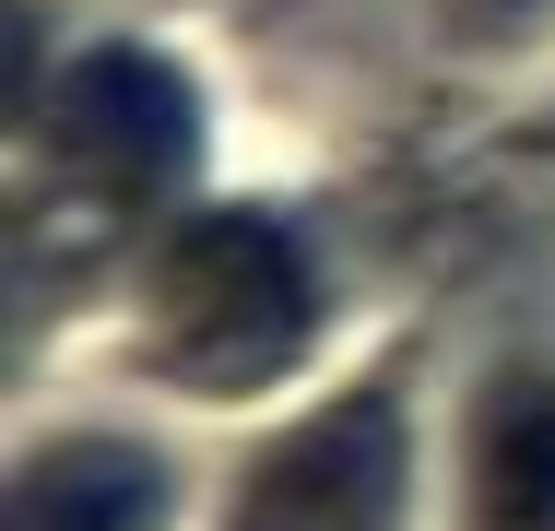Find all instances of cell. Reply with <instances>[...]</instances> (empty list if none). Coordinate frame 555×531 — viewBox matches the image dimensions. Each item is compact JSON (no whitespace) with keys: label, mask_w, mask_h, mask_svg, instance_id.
I'll use <instances>...</instances> for the list:
<instances>
[{"label":"cell","mask_w":555,"mask_h":531,"mask_svg":"<svg viewBox=\"0 0 555 531\" xmlns=\"http://www.w3.org/2000/svg\"><path fill=\"white\" fill-rule=\"evenodd\" d=\"M154 331H166V378L190 390H260L308 354L320 331V260L296 224L272 212H190L154 248Z\"/></svg>","instance_id":"1"},{"label":"cell","mask_w":555,"mask_h":531,"mask_svg":"<svg viewBox=\"0 0 555 531\" xmlns=\"http://www.w3.org/2000/svg\"><path fill=\"white\" fill-rule=\"evenodd\" d=\"M390 508H402V414L390 390H354L248 461L224 531H390Z\"/></svg>","instance_id":"2"},{"label":"cell","mask_w":555,"mask_h":531,"mask_svg":"<svg viewBox=\"0 0 555 531\" xmlns=\"http://www.w3.org/2000/svg\"><path fill=\"white\" fill-rule=\"evenodd\" d=\"M48 130L72 142L83 178L166 190V178L190 166V142H202V106H190V83H178L154 48H83L72 83H60V106H48Z\"/></svg>","instance_id":"3"},{"label":"cell","mask_w":555,"mask_h":531,"mask_svg":"<svg viewBox=\"0 0 555 531\" xmlns=\"http://www.w3.org/2000/svg\"><path fill=\"white\" fill-rule=\"evenodd\" d=\"M0 531H166V472L130 437H60L12 472Z\"/></svg>","instance_id":"4"},{"label":"cell","mask_w":555,"mask_h":531,"mask_svg":"<svg viewBox=\"0 0 555 531\" xmlns=\"http://www.w3.org/2000/svg\"><path fill=\"white\" fill-rule=\"evenodd\" d=\"M473 520L485 531H555V378L520 366L473 414Z\"/></svg>","instance_id":"5"}]
</instances>
